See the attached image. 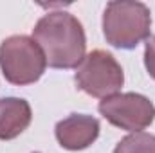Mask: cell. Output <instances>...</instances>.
Returning a JSON list of instances; mask_svg holds the SVG:
<instances>
[{
  "instance_id": "obj_6",
  "label": "cell",
  "mask_w": 155,
  "mask_h": 153,
  "mask_svg": "<svg viewBox=\"0 0 155 153\" xmlns=\"http://www.w3.org/2000/svg\"><path fill=\"white\" fill-rule=\"evenodd\" d=\"M99 121L92 115L85 114H72L65 119H61L56 128V139L61 148L71 150V151H79L96 142L99 137Z\"/></svg>"
},
{
  "instance_id": "obj_9",
  "label": "cell",
  "mask_w": 155,
  "mask_h": 153,
  "mask_svg": "<svg viewBox=\"0 0 155 153\" xmlns=\"http://www.w3.org/2000/svg\"><path fill=\"white\" fill-rule=\"evenodd\" d=\"M144 65L148 74L155 79V36H150L144 45Z\"/></svg>"
},
{
  "instance_id": "obj_1",
  "label": "cell",
  "mask_w": 155,
  "mask_h": 153,
  "mask_svg": "<svg viewBox=\"0 0 155 153\" xmlns=\"http://www.w3.org/2000/svg\"><path fill=\"white\" fill-rule=\"evenodd\" d=\"M33 40L52 69H78L85 60L87 38L81 22L67 11L43 15L33 29Z\"/></svg>"
},
{
  "instance_id": "obj_8",
  "label": "cell",
  "mask_w": 155,
  "mask_h": 153,
  "mask_svg": "<svg viewBox=\"0 0 155 153\" xmlns=\"http://www.w3.org/2000/svg\"><path fill=\"white\" fill-rule=\"evenodd\" d=\"M114 153H155V135L137 132L117 142Z\"/></svg>"
},
{
  "instance_id": "obj_7",
  "label": "cell",
  "mask_w": 155,
  "mask_h": 153,
  "mask_svg": "<svg viewBox=\"0 0 155 153\" xmlns=\"http://www.w3.org/2000/svg\"><path fill=\"white\" fill-rule=\"evenodd\" d=\"M33 112L31 105L20 97L0 99V141H13L27 130Z\"/></svg>"
},
{
  "instance_id": "obj_2",
  "label": "cell",
  "mask_w": 155,
  "mask_h": 153,
  "mask_svg": "<svg viewBox=\"0 0 155 153\" xmlns=\"http://www.w3.org/2000/svg\"><path fill=\"white\" fill-rule=\"evenodd\" d=\"M152 13L146 4L132 0L108 2L103 13V34L117 49H135L150 38Z\"/></svg>"
},
{
  "instance_id": "obj_3",
  "label": "cell",
  "mask_w": 155,
  "mask_h": 153,
  "mask_svg": "<svg viewBox=\"0 0 155 153\" xmlns=\"http://www.w3.org/2000/svg\"><path fill=\"white\" fill-rule=\"evenodd\" d=\"M45 67V54L33 38L16 34L0 43V69L11 85L36 83L43 76Z\"/></svg>"
},
{
  "instance_id": "obj_4",
  "label": "cell",
  "mask_w": 155,
  "mask_h": 153,
  "mask_svg": "<svg viewBox=\"0 0 155 153\" xmlns=\"http://www.w3.org/2000/svg\"><path fill=\"white\" fill-rule=\"evenodd\" d=\"M76 85L79 90L92 97H110L117 94L124 83V72L116 58L101 49L85 56L76 70Z\"/></svg>"
},
{
  "instance_id": "obj_5",
  "label": "cell",
  "mask_w": 155,
  "mask_h": 153,
  "mask_svg": "<svg viewBox=\"0 0 155 153\" xmlns=\"http://www.w3.org/2000/svg\"><path fill=\"white\" fill-rule=\"evenodd\" d=\"M97 108L110 124L132 133L143 132L155 119L153 103L146 96L135 92L114 94L110 97H105L101 99Z\"/></svg>"
}]
</instances>
